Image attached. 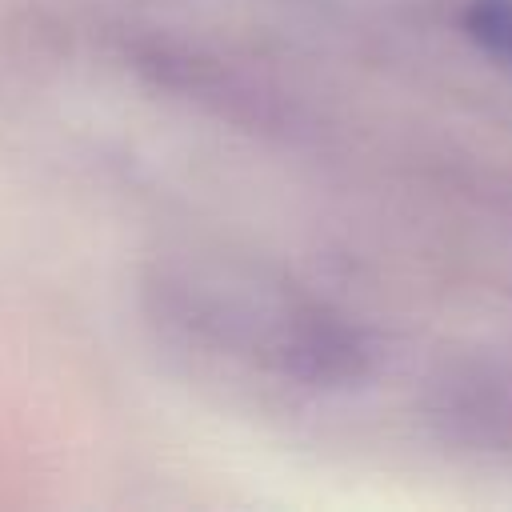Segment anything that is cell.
Returning <instances> with one entry per match:
<instances>
[{
	"label": "cell",
	"mask_w": 512,
	"mask_h": 512,
	"mask_svg": "<svg viewBox=\"0 0 512 512\" xmlns=\"http://www.w3.org/2000/svg\"><path fill=\"white\" fill-rule=\"evenodd\" d=\"M464 32L476 48L512 68V0H472L464 8Z\"/></svg>",
	"instance_id": "6da1fadb"
}]
</instances>
